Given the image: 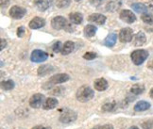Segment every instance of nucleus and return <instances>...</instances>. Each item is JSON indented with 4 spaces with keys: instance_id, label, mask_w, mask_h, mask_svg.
Masks as SVG:
<instances>
[{
    "instance_id": "1",
    "label": "nucleus",
    "mask_w": 153,
    "mask_h": 129,
    "mask_svg": "<svg viewBox=\"0 0 153 129\" xmlns=\"http://www.w3.org/2000/svg\"><path fill=\"white\" fill-rule=\"evenodd\" d=\"M95 95V91H94L89 86H82L78 90L76 93V99L81 103H86L90 101L91 99Z\"/></svg>"
},
{
    "instance_id": "2",
    "label": "nucleus",
    "mask_w": 153,
    "mask_h": 129,
    "mask_svg": "<svg viewBox=\"0 0 153 129\" xmlns=\"http://www.w3.org/2000/svg\"><path fill=\"white\" fill-rule=\"evenodd\" d=\"M70 77L67 74H55L51 77L48 81L45 82L44 84L43 88L45 90H49L51 87H53L54 85H57V84H61V83H64V82H66L67 80H69Z\"/></svg>"
},
{
    "instance_id": "3",
    "label": "nucleus",
    "mask_w": 153,
    "mask_h": 129,
    "mask_svg": "<svg viewBox=\"0 0 153 129\" xmlns=\"http://www.w3.org/2000/svg\"><path fill=\"white\" fill-rule=\"evenodd\" d=\"M148 57H149V52L145 49L134 50L131 55V58L135 65H141Z\"/></svg>"
},
{
    "instance_id": "4",
    "label": "nucleus",
    "mask_w": 153,
    "mask_h": 129,
    "mask_svg": "<svg viewBox=\"0 0 153 129\" xmlns=\"http://www.w3.org/2000/svg\"><path fill=\"white\" fill-rule=\"evenodd\" d=\"M69 23L63 16H56L51 20V26L56 30H61V29H65Z\"/></svg>"
},
{
    "instance_id": "5",
    "label": "nucleus",
    "mask_w": 153,
    "mask_h": 129,
    "mask_svg": "<svg viewBox=\"0 0 153 129\" xmlns=\"http://www.w3.org/2000/svg\"><path fill=\"white\" fill-rule=\"evenodd\" d=\"M27 13V10L23 7H20V6H13L9 11V14L11 18L13 19H22Z\"/></svg>"
},
{
    "instance_id": "6",
    "label": "nucleus",
    "mask_w": 153,
    "mask_h": 129,
    "mask_svg": "<svg viewBox=\"0 0 153 129\" xmlns=\"http://www.w3.org/2000/svg\"><path fill=\"white\" fill-rule=\"evenodd\" d=\"M45 95L42 93H35L29 99V105L33 108H39L44 105V103L45 101Z\"/></svg>"
},
{
    "instance_id": "7",
    "label": "nucleus",
    "mask_w": 153,
    "mask_h": 129,
    "mask_svg": "<svg viewBox=\"0 0 153 129\" xmlns=\"http://www.w3.org/2000/svg\"><path fill=\"white\" fill-rule=\"evenodd\" d=\"M133 39V31L131 28H122L119 32V41L121 43H129Z\"/></svg>"
},
{
    "instance_id": "8",
    "label": "nucleus",
    "mask_w": 153,
    "mask_h": 129,
    "mask_svg": "<svg viewBox=\"0 0 153 129\" xmlns=\"http://www.w3.org/2000/svg\"><path fill=\"white\" fill-rule=\"evenodd\" d=\"M48 53H45L42 50H39V49H36L34 50L32 53H31V56H30V60L32 62H43V61H45L48 60Z\"/></svg>"
},
{
    "instance_id": "9",
    "label": "nucleus",
    "mask_w": 153,
    "mask_h": 129,
    "mask_svg": "<svg viewBox=\"0 0 153 129\" xmlns=\"http://www.w3.org/2000/svg\"><path fill=\"white\" fill-rule=\"evenodd\" d=\"M76 120V113L71 109H65L60 117V121L63 124H69V122H75Z\"/></svg>"
},
{
    "instance_id": "10",
    "label": "nucleus",
    "mask_w": 153,
    "mask_h": 129,
    "mask_svg": "<svg viewBox=\"0 0 153 129\" xmlns=\"http://www.w3.org/2000/svg\"><path fill=\"white\" fill-rule=\"evenodd\" d=\"M119 16H120V19L122 21L128 23V24H132V23H134L135 21H136V16H135V14L132 13L131 10H121Z\"/></svg>"
},
{
    "instance_id": "11",
    "label": "nucleus",
    "mask_w": 153,
    "mask_h": 129,
    "mask_svg": "<svg viewBox=\"0 0 153 129\" xmlns=\"http://www.w3.org/2000/svg\"><path fill=\"white\" fill-rule=\"evenodd\" d=\"M88 20H89V22L96 23L97 25H104L107 18H106L105 15L101 13H93L88 17Z\"/></svg>"
},
{
    "instance_id": "12",
    "label": "nucleus",
    "mask_w": 153,
    "mask_h": 129,
    "mask_svg": "<svg viewBox=\"0 0 153 129\" xmlns=\"http://www.w3.org/2000/svg\"><path fill=\"white\" fill-rule=\"evenodd\" d=\"M29 27L31 29H39L45 26V20L41 17H34V18L29 22Z\"/></svg>"
},
{
    "instance_id": "13",
    "label": "nucleus",
    "mask_w": 153,
    "mask_h": 129,
    "mask_svg": "<svg viewBox=\"0 0 153 129\" xmlns=\"http://www.w3.org/2000/svg\"><path fill=\"white\" fill-rule=\"evenodd\" d=\"M146 41V37L143 31H139L137 34L134 35V37L132 39V42H133V45L135 46H141L143 45Z\"/></svg>"
},
{
    "instance_id": "14",
    "label": "nucleus",
    "mask_w": 153,
    "mask_h": 129,
    "mask_svg": "<svg viewBox=\"0 0 153 129\" xmlns=\"http://www.w3.org/2000/svg\"><path fill=\"white\" fill-rule=\"evenodd\" d=\"M94 86H95V89L98 91H103L108 88V82L104 78H98L95 81L94 83Z\"/></svg>"
},
{
    "instance_id": "15",
    "label": "nucleus",
    "mask_w": 153,
    "mask_h": 129,
    "mask_svg": "<svg viewBox=\"0 0 153 129\" xmlns=\"http://www.w3.org/2000/svg\"><path fill=\"white\" fill-rule=\"evenodd\" d=\"M58 105V100L55 98H52V97H49L48 99H45V101L44 103V105L43 108L46 110L48 109H53L55 108Z\"/></svg>"
},
{
    "instance_id": "16",
    "label": "nucleus",
    "mask_w": 153,
    "mask_h": 129,
    "mask_svg": "<svg viewBox=\"0 0 153 129\" xmlns=\"http://www.w3.org/2000/svg\"><path fill=\"white\" fill-rule=\"evenodd\" d=\"M131 8L133 9L134 11H136L137 13H141V14L146 13L149 11L148 7L143 3H133L131 5Z\"/></svg>"
},
{
    "instance_id": "17",
    "label": "nucleus",
    "mask_w": 153,
    "mask_h": 129,
    "mask_svg": "<svg viewBox=\"0 0 153 129\" xmlns=\"http://www.w3.org/2000/svg\"><path fill=\"white\" fill-rule=\"evenodd\" d=\"M116 41H117V35L115 33H111L104 40V44L106 46H108V47H113L116 43Z\"/></svg>"
},
{
    "instance_id": "18",
    "label": "nucleus",
    "mask_w": 153,
    "mask_h": 129,
    "mask_svg": "<svg viewBox=\"0 0 153 129\" xmlns=\"http://www.w3.org/2000/svg\"><path fill=\"white\" fill-rule=\"evenodd\" d=\"M54 67L51 66V65H48V64H45V65H42L38 68V75H41V77H44V75H46L50 74L51 72L54 71Z\"/></svg>"
},
{
    "instance_id": "19",
    "label": "nucleus",
    "mask_w": 153,
    "mask_h": 129,
    "mask_svg": "<svg viewBox=\"0 0 153 129\" xmlns=\"http://www.w3.org/2000/svg\"><path fill=\"white\" fill-rule=\"evenodd\" d=\"M75 48V43L73 42H71V41H68V42H66L65 43L63 44V47L62 49V55L63 56H66V55H69L70 53L73 52Z\"/></svg>"
},
{
    "instance_id": "20",
    "label": "nucleus",
    "mask_w": 153,
    "mask_h": 129,
    "mask_svg": "<svg viewBox=\"0 0 153 129\" xmlns=\"http://www.w3.org/2000/svg\"><path fill=\"white\" fill-rule=\"evenodd\" d=\"M69 19L71 21V23L75 25H79L83 21V16L79 13H73L69 14Z\"/></svg>"
},
{
    "instance_id": "21",
    "label": "nucleus",
    "mask_w": 153,
    "mask_h": 129,
    "mask_svg": "<svg viewBox=\"0 0 153 129\" xmlns=\"http://www.w3.org/2000/svg\"><path fill=\"white\" fill-rule=\"evenodd\" d=\"M34 4L40 11H45L49 8V2L48 0H34Z\"/></svg>"
},
{
    "instance_id": "22",
    "label": "nucleus",
    "mask_w": 153,
    "mask_h": 129,
    "mask_svg": "<svg viewBox=\"0 0 153 129\" xmlns=\"http://www.w3.org/2000/svg\"><path fill=\"white\" fill-rule=\"evenodd\" d=\"M97 27L93 25H87L84 29H83V32H84V35L85 37L87 38H91V37H94L97 33Z\"/></svg>"
},
{
    "instance_id": "23",
    "label": "nucleus",
    "mask_w": 153,
    "mask_h": 129,
    "mask_svg": "<svg viewBox=\"0 0 153 129\" xmlns=\"http://www.w3.org/2000/svg\"><path fill=\"white\" fill-rule=\"evenodd\" d=\"M150 108V104L146 101H139L138 103L135 104L134 110L135 111H145L148 110Z\"/></svg>"
},
{
    "instance_id": "24",
    "label": "nucleus",
    "mask_w": 153,
    "mask_h": 129,
    "mask_svg": "<svg viewBox=\"0 0 153 129\" xmlns=\"http://www.w3.org/2000/svg\"><path fill=\"white\" fill-rule=\"evenodd\" d=\"M145 91V86L142 85V84H135L131 87V93H133V94H141V93H143Z\"/></svg>"
},
{
    "instance_id": "25",
    "label": "nucleus",
    "mask_w": 153,
    "mask_h": 129,
    "mask_svg": "<svg viewBox=\"0 0 153 129\" xmlns=\"http://www.w3.org/2000/svg\"><path fill=\"white\" fill-rule=\"evenodd\" d=\"M1 88L5 91H10L14 88V82L13 80H7L1 82Z\"/></svg>"
},
{
    "instance_id": "26",
    "label": "nucleus",
    "mask_w": 153,
    "mask_h": 129,
    "mask_svg": "<svg viewBox=\"0 0 153 129\" xmlns=\"http://www.w3.org/2000/svg\"><path fill=\"white\" fill-rule=\"evenodd\" d=\"M141 19H142L143 22H145L146 24L153 25V14L152 13H144L141 16Z\"/></svg>"
},
{
    "instance_id": "27",
    "label": "nucleus",
    "mask_w": 153,
    "mask_h": 129,
    "mask_svg": "<svg viewBox=\"0 0 153 129\" xmlns=\"http://www.w3.org/2000/svg\"><path fill=\"white\" fill-rule=\"evenodd\" d=\"M72 0H57V7L59 9H64V8H67L68 6L71 4Z\"/></svg>"
},
{
    "instance_id": "28",
    "label": "nucleus",
    "mask_w": 153,
    "mask_h": 129,
    "mask_svg": "<svg viewBox=\"0 0 153 129\" xmlns=\"http://www.w3.org/2000/svg\"><path fill=\"white\" fill-rule=\"evenodd\" d=\"M115 103H107V104H105L103 105V107H102V110L103 111H113L114 108H115Z\"/></svg>"
},
{
    "instance_id": "29",
    "label": "nucleus",
    "mask_w": 153,
    "mask_h": 129,
    "mask_svg": "<svg viewBox=\"0 0 153 129\" xmlns=\"http://www.w3.org/2000/svg\"><path fill=\"white\" fill-rule=\"evenodd\" d=\"M119 7V4H117V2L115 1H111L110 3H108V5L106 6V10H107L108 11H113V10H115L117 8Z\"/></svg>"
},
{
    "instance_id": "30",
    "label": "nucleus",
    "mask_w": 153,
    "mask_h": 129,
    "mask_svg": "<svg viewBox=\"0 0 153 129\" xmlns=\"http://www.w3.org/2000/svg\"><path fill=\"white\" fill-rule=\"evenodd\" d=\"M63 47V45L62 44L61 42H56L54 44L52 45V49L55 53H59V52H62V49Z\"/></svg>"
},
{
    "instance_id": "31",
    "label": "nucleus",
    "mask_w": 153,
    "mask_h": 129,
    "mask_svg": "<svg viewBox=\"0 0 153 129\" xmlns=\"http://www.w3.org/2000/svg\"><path fill=\"white\" fill-rule=\"evenodd\" d=\"M96 57H97V54L94 52H87L83 55V58H85L87 60H93Z\"/></svg>"
},
{
    "instance_id": "32",
    "label": "nucleus",
    "mask_w": 153,
    "mask_h": 129,
    "mask_svg": "<svg viewBox=\"0 0 153 129\" xmlns=\"http://www.w3.org/2000/svg\"><path fill=\"white\" fill-rule=\"evenodd\" d=\"M64 89L63 88H62V87H58V88H56V89H54L52 91H51V94H53V95H58V94H61L62 93V91H63Z\"/></svg>"
},
{
    "instance_id": "33",
    "label": "nucleus",
    "mask_w": 153,
    "mask_h": 129,
    "mask_svg": "<svg viewBox=\"0 0 153 129\" xmlns=\"http://www.w3.org/2000/svg\"><path fill=\"white\" fill-rule=\"evenodd\" d=\"M25 35V27H20L17 29V36L18 37H23Z\"/></svg>"
},
{
    "instance_id": "34",
    "label": "nucleus",
    "mask_w": 153,
    "mask_h": 129,
    "mask_svg": "<svg viewBox=\"0 0 153 129\" xmlns=\"http://www.w3.org/2000/svg\"><path fill=\"white\" fill-rule=\"evenodd\" d=\"M144 129H151L153 127V122H146L142 125Z\"/></svg>"
},
{
    "instance_id": "35",
    "label": "nucleus",
    "mask_w": 153,
    "mask_h": 129,
    "mask_svg": "<svg viewBox=\"0 0 153 129\" xmlns=\"http://www.w3.org/2000/svg\"><path fill=\"white\" fill-rule=\"evenodd\" d=\"M89 1L94 7H97V6L101 4V0H89Z\"/></svg>"
},
{
    "instance_id": "36",
    "label": "nucleus",
    "mask_w": 153,
    "mask_h": 129,
    "mask_svg": "<svg viewBox=\"0 0 153 129\" xmlns=\"http://www.w3.org/2000/svg\"><path fill=\"white\" fill-rule=\"evenodd\" d=\"M10 0H1V8H6V7H8L9 4H10Z\"/></svg>"
},
{
    "instance_id": "37",
    "label": "nucleus",
    "mask_w": 153,
    "mask_h": 129,
    "mask_svg": "<svg viewBox=\"0 0 153 129\" xmlns=\"http://www.w3.org/2000/svg\"><path fill=\"white\" fill-rule=\"evenodd\" d=\"M6 45H7V42L5 41V39H1V50H3L4 47H6Z\"/></svg>"
},
{
    "instance_id": "38",
    "label": "nucleus",
    "mask_w": 153,
    "mask_h": 129,
    "mask_svg": "<svg viewBox=\"0 0 153 129\" xmlns=\"http://www.w3.org/2000/svg\"><path fill=\"white\" fill-rule=\"evenodd\" d=\"M101 129H114V126L111 125H105L101 126Z\"/></svg>"
},
{
    "instance_id": "39",
    "label": "nucleus",
    "mask_w": 153,
    "mask_h": 129,
    "mask_svg": "<svg viewBox=\"0 0 153 129\" xmlns=\"http://www.w3.org/2000/svg\"><path fill=\"white\" fill-rule=\"evenodd\" d=\"M32 129H51V128L50 127H45L43 125H37V126L32 127Z\"/></svg>"
},
{
    "instance_id": "40",
    "label": "nucleus",
    "mask_w": 153,
    "mask_h": 129,
    "mask_svg": "<svg viewBox=\"0 0 153 129\" xmlns=\"http://www.w3.org/2000/svg\"><path fill=\"white\" fill-rule=\"evenodd\" d=\"M149 95H150V97H152L153 98V88L150 90V91H149Z\"/></svg>"
},
{
    "instance_id": "41",
    "label": "nucleus",
    "mask_w": 153,
    "mask_h": 129,
    "mask_svg": "<svg viewBox=\"0 0 153 129\" xmlns=\"http://www.w3.org/2000/svg\"><path fill=\"white\" fill-rule=\"evenodd\" d=\"M92 129H101V125H97V126L94 127V128H92Z\"/></svg>"
},
{
    "instance_id": "42",
    "label": "nucleus",
    "mask_w": 153,
    "mask_h": 129,
    "mask_svg": "<svg viewBox=\"0 0 153 129\" xmlns=\"http://www.w3.org/2000/svg\"><path fill=\"white\" fill-rule=\"evenodd\" d=\"M128 129H139L137 126H131V127H129Z\"/></svg>"
},
{
    "instance_id": "43",
    "label": "nucleus",
    "mask_w": 153,
    "mask_h": 129,
    "mask_svg": "<svg viewBox=\"0 0 153 129\" xmlns=\"http://www.w3.org/2000/svg\"><path fill=\"white\" fill-rule=\"evenodd\" d=\"M75 1H76V2H79V1H80V0H75Z\"/></svg>"
},
{
    "instance_id": "44",
    "label": "nucleus",
    "mask_w": 153,
    "mask_h": 129,
    "mask_svg": "<svg viewBox=\"0 0 153 129\" xmlns=\"http://www.w3.org/2000/svg\"><path fill=\"white\" fill-rule=\"evenodd\" d=\"M152 1H153V0H152Z\"/></svg>"
}]
</instances>
